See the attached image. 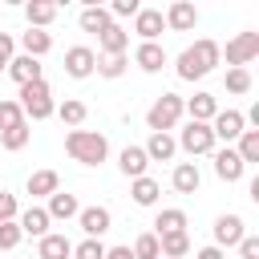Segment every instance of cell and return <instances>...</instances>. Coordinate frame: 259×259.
<instances>
[{
  "label": "cell",
  "instance_id": "7bdbcfd3",
  "mask_svg": "<svg viewBox=\"0 0 259 259\" xmlns=\"http://www.w3.org/2000/svg\"><path fill=\"white\" fill-rule=\"evenodd\" d=\"M12 49H16V40H12L8 32H0V73L8 69V61H12Z\"/></svg>",
  "mask_w": 259,
  "mask_h": 259
},
{
  "label": "cell",
  "instance_id": "5b68a950",
  "mask_svg": "<svg viewBox=\"0 0 259 259\" xmlns=\"http://www.w3.org/2000/svg\"><path fill=\"white\" fill-rule=\"evenodd\" d=\"M174 142H178V150H186L190 158H198V154H214V150H219V142H214V134H210L206 121H186L182 134H178Z\"/></svg>",
  "mask_w": 259,
  "mask_h": 259
},
{
  "label": "cell",
  "instance_id": "f546056e",
  "mask_svg": "<svg viewBox=\"0 0 259 259\" xmlns=\"http://www.w3.org/2000/svg\"><path fill=\"white\" fill-rule=\"evenodd\" d=\"M158 251H162V259H182V255H190V235H186V231L162 235V239H158Z\"/></svg>",
  "mask_w": 259,
  "mask_h": 259
},
{
  "label": "cell",
  "instance_id": "d6986e66",
  "mask_svg": "<svg viewBox=\"0 0 259 259\" xmlns=\"http://www.w3.org/2000/svg\"><path fill=\"white\" fill-rule=\"evenodd\" d=\"M4 73H8L16 85H28V81H40V77H45V73H40V61H36V57H24V53H20V57H12Z\"/></svg>",
  "mask_w": 259,
  "mask_h": 259
},
{
  "label": "cell",
  "instance_id": "cb8c5ba5",
  "mask_svg": "<svg viewBox=\"0 0 259 259\" xmlns=\"http://www.w3.org/2000/svg\"><path fill=\"white\" fill-rule=\"evenodd\" d=\"M178 231H186V210L166 206V210L154 214V235H158V239H162V235H178Z\"/></svg>",
  "mask_w": 259,
  "mask_h": 259
},
{
  "label": "cell",
  "instance_id": "f35d334b",
  "mask_svg": "<svg viewBox=\"0 0 259 259\" xmlns=\"http://www.w3.org/2000/svg\"><path fill=\"white\" fill-rule=\"evenodd\" d=\"M20 223L12 219V223H0V251H12V247H20Z\"/></svg>",
  "mask_w": 259,
  "mask_h": 259
},
{
  "label": "cell",
  "instance_id": "8fae6325",
  "mask_svg": "<svg viewBox=\"0 0 259 259\" xmlns=\"http://www.w3.org/2000/svg\"><path fill=\"white\" fill-rule=\"evenodd\" d=\"M162 20H166V28H174V32H190V28L198 24V8H194L190 0H174V4L162 12Z\"/></svg>",
  "mask_w": 259,
  "mask_h": 259
},
{
  "label": "cell",
  "instance_id": "e0dca14e",
  "mask_svg": "<svg viewBox=\"0 0 259 259\" xmlns=\"http://www.w3.org/2000/svg\"><path fill=\"white\" fill-rule=\"evenodd\" d=\"M77 210H81V202H77V194H69V190H57V194H49V206H45V214H49L53 223H65V219H77Z\"/></svg>",
  "mask_w": 259,
  "mask_h": 259
},
{
  "label": "cell",
  "instance_id": "d6a6232c",
  "mask_svg": "<svg viewBox=\"0 0 259 259\" xmlns=\"http://www.w3.org/2000/svg\"><path fill=\"white\" fill-rule=\"evenodd\" d=\"M28 138H32V130H28V121H20V125H12V130H0V146L4 150H24L28 146Z\"/></svg>",
  "mask_w": 259,
  "mask_h": 259
},
{
  "label": "cell",
  "instance_id": "f6af8a7d",
  "mask_svg": "<svg viewBox=\"0 0 259 259\" xmlns=\"http://www.w3.org/2000/svg\"><path fill=\"white\" fill-rule=\"evenodd\" d=\"M105 259H134L130 247H105Z\"/></svg>",
  "mask_w": 259,
  "mask_h": 259
},
{
  "label": "cell",
  "instance_id": "52a82bcc",
  "mask_svg": "<svg viewBox=\"0 0 259 259\" xmlns=\"http://www.w3.org/2000/svg\"><path fill=\"white\" fill-rule=\"evenodd\" d=\"M243 130H247V121H243L239 109H219V113L210 117V134H214V142H227V146H231Z\"/></svg>",
  "mask_w": 259,
  "mask_h": 259
},
{
  "label": "cell",
  "instance_id": "836d02e7",
  "mask_svg": "<svg viewBox=\"0 0 259 259\" xmlns=\"http://www.w3.org/2000/svg\"><path fill=\"white\" fill-rule=\"evenodd\" d=\"M134 259H162V251H158V235L154 231H142L138 239H134Z\"/></svg>",
  "mask_w": 259,
  "mask_h": 259
},
{
  "label": "cell",
  "instance_id": "8d00e7d4",
  "mask_svg": "<svg viewBox=\"0 0 259 259\" xmlns=\"http://www.w3.org/2000/svg\"><path fill=\"white\" fill-rule=\"evenodd\" d=\"M20 121H24L20 105H16L12 97H4V101H0V130H12V125H20Z\"/></svg>",
  "mask_w": 259,
  "mask_h": 259
},
{
  "label": "cell",
  "instance_id": "d4e9b609",
  "mask_svg": "<svg viewBox=\"0 0 259 259\" xmlns=\"http://www.w3.org/2000/svg\"><path fill=\"white\" fill-rule=\"evenodd\" d=\"M20 49H24V57H45L49 49H53V32H45V28H28V32H20Z\"/></svg>",
  "mask_w": 259,
  "mask_h": 259
},
{
  "label": "cell",
  "instance_id": "60d3db41",
  "mask_svg": "<svg viewBox=\"0 0 259 259\" xmlns=\"http://www.w3.org/2000/svg\"><path fill=\"white\" fill-rule=\"evenodd\" d=\"M16 214H20V206H16V194L0 190V223H12Z\"/></svg>",
  "mask_w": 259,
  "mask_h": 259
},
{
  "label": "cell",
  "instance_id": "30bf717a",
  "mask_svg": "<svg viewBox=\"0 0 259 259\" xmlns=\"http://www.w3.org/2000/svg\"><path fill=\"white\" fill-rule=\"evenodd\" d=\"M210 231H214V247H239V239L247 235L243 214H235V210H231V214H219Z\"/></svg>",
  "mask_w": 259,
  "mask_h": 259
},
{
  "label": "cell",
  "instance_id": "4fadbf2b",
  "mask_svg": "<svg viewBox=\"0 0 259 259\" xmlns=\"http://www.w3.org/2000/svg\"><path fill=\"white\" fill-rule=\"evenodd\" d=\"M97 45H101V57H125V49H130V32L113 20L109 28L97 32Z\"/></svg>",
  "mask_w": 259,
  "mask_h": 259
},
{
  "label": "cell",
  "instance_id": "5bb4252c",
  "mask_svg": "<svg viewBox=\"0 0 259 259\" xmlns=\"http://www.w3.org/2000/svg\"><path fill=\"white\" fill-rule=\"evenodd\" d=\"M134 65H138L142 73H162V65H166V49H162L158 40H142V45L134 49Z\"/></svg>",
  "mask_w": 259,
  "mask_h": 259
},
{
  "label": "cell",
  "instance_id": "9a60e30c",
  "mask_svg": "<svg viewBox=\"0 0 259 259\" xmlns=\"http://www.w3.org/2000/svg\"><path fill=\"white\" fill-rule=\"evenodd\" d=\"M134 32H138L142 40H158V36L166 32V20H162V8H142V12L134 16Z\"/></svg>",
  "mask_w": 259,
  "mask_h": 259
},
{
  "label": "cell",
  "instance_id": "e575fe53",
  "mask_svg": "<svg viewBox=\"0 0 259 259\" xmlns=\"http://www.w3.org/2000/svg\"><path fill=\"white\" fill-rule=\"evenodd\" d=\"M125 69H130V61H125V57H101L93 73H97V77H105V81H117Z\"/></svg>",
  "mask_w": 259,
  "mask_h": 259
},
{
  "label": "cell",
  "instance_id": "ba28073f",
  "mask_svg": "<svg viewBox=\"0 0 259 259\" xmlns=\"http://www.w3.org/2000/svg\"><path fill=\"white\" fill-rule=\"evenodd\" d=\"M93 69H97V53H93L89 45H73V49L65 53V73H69V77L85 81V77H93Z\"/></svg>",
  "mask_w": 259,
  "mask_h": 259
},
{
  "label": "cell",
  "instance_id": "74e56055",
  "mask_svg": "<svg viewBox=\"0 0 259 259\" xmlns=\"http://www.w3.org/2000/svg\"><path fill=\"white\" fill-rule=\"evenodd\" d=\"M73 259H105V243L101 239H81L73 247Z\"/></svg>",
  "mask_w": 259,
  "mask_h": 259
},
{
  "label": "cell",
  "instance_id": "1f68e13d",
  "mask_svg": "<svg viewBox=\"0 0 259 259\" xmlns=\"http://www.w3.org/2000/svg\"><path fill=\"white\" fill-rule=\"evenodd\" d=\"M235 154L243 158V166L259 162V130H243V134L235 138Z\"/></svg>",
  "mask_w": 259,
  "mask_h": 259
},
{
  "label": "cell",
  "instance_id": "4316f807",
  "mask_svg": "<svg viewBox=\"0 0 259 259\" xmlns=\"http://www.w3.org/2000/svg\"><path fill=\"white\" fill-rule=\"evenodd\" d=\"M57 190H61L57 170H32V174H28V194H32V198H49V194H57Z\"/></svg>",
  "mask_w": 259,
  "mask_h": 259
},
{
  "label": "cell",
  "instance_id": "83f0119b",
  "mask_svg": "<svg viewBox=\"0 0 259 259\" xmlns=\"http://www.w3.org/2000/svg\"><path fill=\"white\" fill-rule=\"evenodd\" d=\"M77 20H81V28H85V32H101V28H109V24H113L109 8H101V4H85Z\"/></svg>",
  "mask_w": 259,
  "mask_h": 259
},
{
  "label": "cell",
  "instance_id": "3957f363",
  "mask_svg": "<svg viewBox=\"0 0 259 259\" xmlns=\"http://www.w3.org/2000/svg\"><path fill=\"white\" fill-rule=\"evenodd\" d=\"M20 113H24V121L32 117V121H45V117H53L57 113V105H53V89H49V81L40 77V81H28V85H20Z\"/></svg>",
  "mask_w": 259,
  "mask_h": 259
},
{
  "label": "cell",
  "instance_id": "f1b7e54d",
  "mask_svg": "<svg viewBox=\"0 0 259 259\" xmlns=\"http://www.w3.org/2000/svg\"><path fill=\"white\" fill-rule=\"evenodd\" d=\"M130 194H134V202H138V206H154V202H158V194H162V186L146 174V178H134V182H130Z\"/></svg>",
  "mask_w": 259,
  "mask_h": 259
},
{
  "label": "cell",
  "instance_id": "277c9868",
  "mask_svg": "<svg viewBox=\"0 0 259 259\" xmlns=\"http://www.w3.org/2000/svg\"><path fill=\"white\" fill-rule=\"evenodd\" d=\"M178 121H182V97H178V93H162V97L146 109V125H150V134H170Z\"/></svg>",
  "mask_w": 259,
  "mask_h": 259
},
{
  "label": "cell",
  "instance_id": "44dd1931",
  "mask_svg": "<svg viewBox=\"0 0 259 259\" xmlns=\"http://www.w3.org/2000/svg\"><path fill=\"white\" fill-rule=\"evenodd\" d=\"M170 186H174L178 194H194V190L202 186L198 166H194V162H178V166H174V174H170Z\"/></svg>",
  "mask_w": 259,
  "mask_h": 259
},
{
  "label": "cell",
  "instance_id": "603a6c76",
  "mask_svg": "<svg viewBox=\"0 0 259 259\" xmlns=\"http://www.w3.org/2000/svg\"><path fill=\"white\" fill-rule=\"evenodd\" d=\"M57 4L53 0H28L24 4V20H28V28H45V24H53L57 20Z\"/></svg>",
  "mask_w": 259,
  "mask_h": 259
},
{
  "label": "cell",
  "instance_id": "9c48e42d",
  "mask_svg": "<svg viewBox=\"0 0 259 259\" xmlns=\"http://www.w3.org/2000/svg\"><path fill=\"white\" fill-rule=\"evenodd\" d=\"M77 223H81L85 239H101L113 227V214H109V206H81L77 210Z\"/></svg>",
  "mask_w": 259,
  "mask_h": 259
},
{
  "label": "cell",
  "instance_id": "d590c367",
  "mask_svg": "<svg viewBox=\"0 0 259 259\" xmlns=\"http://www.w3.org/2000/svg\"><path fill=\"white\" fill-rule=\"evenodd\" d=\"M251 85H255L251 81V69H227V93H239L243 97V93H251Z\"/></svg>",
  "mask_w": 259,
  "mask_h": 259
},
{
  "label": "cell",
  "instance_id": "7c38bea8",
  "mask_svg": "<svg viewBox=\"0 0 259 259\" xmlns=\"http://www.w3.org/2000/svg\"><path fill=\"white\" fill-rule=\"evenodd\" d=\"M214 174H219L223 182H239V178L247 174V166H243V158L235 154V146H223V150H214Z\"/></svg>",
  "mask_w": 259,
  "mask_h": 259
},
{
  "label": "cell",
  "instance_id": "b9f144b4",
  "mask_svg": "<svg viewBox=\"0 0 259 259\" xmlns=\"http://www.w3.org/2000/svg\"><path fill=\"white\" fill-rule=\"evenodd\" d=\"M239 259H259V235H243L239 239Z\"/></svg>",
  "mask_w": 259,
  "mask_h": 259
},
{
  "label": "cell",
  "instance_id": "ee69618b",
  "mask_svg": "<svg viewBox=\"0 0 259 259\" xmlns=\"http://www.w3.org/2000/svg\"><path fill=\"white\" fill-rule=\"evenodd\" d=\"M194 259H227V251L210 243V247H202V251H194Z\"/></svg>",
  "mask_w": 259,
  "mask_h": 259
},
{
  "label": "cell",
  "instance_id": "2e32d148",
  "mask_svg": "<svg viewBox=\"0 0 259 259\" xmlns=\"http://www.w3.org/2000/svg\"><path fill=\"white\" fill-rule=\"evenodd\" d=\"M146 166H150V158H146V150L142 146H125L121 154H117V170L134 182V178H146Z\"/></svg>",
  "mask_w": 259,
  "mask_h": 259
},
{
  "label": "cell",
  "instance_id": "6da1fadb",
  "mask_svg": "<svg viewBox=\"0 0 259 259\" xmlns=\"http://www.w3.org/2000/svg\"><path fill=\"white\" fill-rule=\"evenodd\" d=\"M219 61H223V49H219L210 36H202V40H194L190 49H182V53H178L174 73H178L182 81H202V77H206Z\"/></svg>",
  "mask_w": 259,
  "mask_h": 259
},
{
  "label": "cell",
  "instance_id": "ffe728a7",
  "mask_svg": "<svg viewBox=\"0 0 259 259\" xmlns=\"http://www.w3.org/2000/svg\"><path fill=\"white\" fill-rule=\"evenodd\" d=\"M182 113H190V121H206L210 125V117L219 113V101H214V93H194V97L182 101Z\"/></svg>",
  "mask_w": 259,
  "mask_h": 259
},
{
  "label": "cell",
  "instance_id": "8992f818",
  "mask_svg": "<svg viewBox=\"0 0 259 259\" xmlns=\"http://www.w3.org/2000/svg\"><path fill=\"white\" fill-rule=\"evenodd\" d=\"M259 57V32H239L227 40V65L231 69H247Z\"/></svg>",
  "mask_w": 259,
  "mask_h": 259
},
{
  "label": "cell",
  "instance_id": "7a4b0ae2",
  "mask_svg": "<svg viewBox=\"0 0 259 259\" xmlns=\"http://www.w3.org/2000/svg\"><path fill=\"white\" fill-rule=\"evenodd\" d=\"M65 154L81 166H101L109 158V142L97 130H69L65 134Z\"/></svg>",
  "mask_w": 259,
  "mask_h": 259
},
{
  "label": "cell",
  "instance_id": "484cf974",
  "mask_svg": "<svg viewBox=\"0 0 259 259\" xmlns=\"http://www.w3.org/2000/svg\"><path fill=\"white\" fill-rule=\"evenodd\" d=\"M142 150H146L150 162H170V158L178 154V142H174L170 134H150V142H146Z\"/></svg>",
  "mask_w": 259,
  "mask_h": 259
},
{
  "label": "cell",
  "instance_id": "ac0fdd59",
  "mask_svg": "<svg viewBox=\"0 0 259 259\" xmlns=\"http://www.w3.org/2000/svg\"><path fill=\"white\" fill-rule=\"evenodd\" d=\"M16 223H20V235H32V239H45L49 227H53V219L45 214V206H28V210H20Z\"/></svg>",
  "mask_w": 259,
  "mask_h": 259
},
{
  "label": "cell",
  "instance_id": "4dcf8cb0",
  "mask_svg": "<svg viewBox=\"0 0 259 259\" xmlns=\"http://www.w3.org/2000/svg\"><path fill=\"white\" fill-rule=\"evenodd\" d=\"M57 117H61L65 125H73V130H77V125L89 117V105H85V101H77V97H65V101L57 105Z\"/></svg>",
  "mask_w": 259,
  "mask_h": 259
},
{
  "label": "cell",
  "instance_id": "ab89813d",
  "mask_svg": "<svg viewBox=\"0 0 259 259\" xmlns=\"http://www.w3.org/2000/svg\"><path fill=\"white\" fill-rule=\"evenodd\" d=\"M138 12H142V4H138V0H113V4H109V16H117V20L138 16Z\"/></svg>",
  "mask_w": 259,
  "mask_h": 259
},
{
  "label": "cell",
  "instance_id": "7402d4cb",
  "mask_svg": "<svg viewBox=\"0 0 259 259\" xmlns=\"http://www.w3.org/2000/svg\"><path fill=\"white\" fill-rule=\"evenodd\" d=\"M36 259H73V243L57 231H49L40 243H36Z\"/></svg>",
  "mask_w": 259,
  "mask_h": 259
}]
</instances>
